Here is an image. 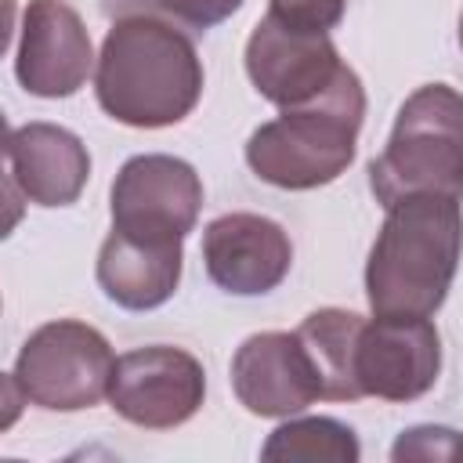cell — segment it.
I'll list each match as a JSON object with an SVG mask.
<instances>
[{"label":"cell","instance_id":"cell-1","mask_svg":"<svg viewBox=\"0 0 463 463\" xmlns=\"http://www.w3.org/2000/svg\"><path fill=\"white\" fill-rule=\"evenodd\" d=\"M203 58L188 33L148 11L123 14L94 54V94L105 116L134 130H163L203 98Z\"/></svg>","mask_w":463,"mask_h":463},{"label":"cell","instance_id":"cell-2","mask_svg":"<svg viewBox=\"0 0 463 463\" xmlns=\"http://www.w3.org/2000/svg\"><path fill=\"white\" fill-rule=\"evenodd\" d=\"M459 264V195H409L383 210L365 260L373 315L430 318Z\"/></svg>","mask_w":463,"mask_h":463},{"label":"cell","instance_id":"cell-3","mask_svg":"<svg viewBox=\"0 0 463 463\" xmlns=\"http://www.w3.org/2000/svg\"><path fill=\"white\" fill-rule=\"evenodd\" d=\"M365 119V87L351 65L311 101L282 109L246 141V166L282 192H311L333 184L358 156Z\"/></svg>","mask_w":463,"mask_h":463},{"label":"cell","instance_id":"cell-4","mask_svg":"<svg viewBox=\"0 0 463 463\" xmlns=\"http://www.w3.org/2000/svg\"><path fill=\"white\" fill-rule=\"evenodd\" d=\"M369 192L383 210L409 195L463 192V101L452 83H423L402 101L383 152L369 163Z\"/></svg>","mask_w":463,"mask_h":463},{"label":"cell","instance_id":"cell-5","mask_svg":"<svg viewBox=\"0 0 463 463\" xmlns=\"http://www.w3.org/2000/svg\"><path fill=\"white\" fill-rule=\"evenodd\" d=\"M116 351L109 336L76 318H54L29 333L14 358V380L29 405L47 412L94 409L109 394Z\"/></svg>","mask_w":463,"mask_h":463},{"label":"cell","instance_id":"cell-6","mask_svg":"<svg viewBox=\"0 0 463 463\" xmlns=\"http://www.w3.org/2000/svg\"><path fill=\"white\" fill-rule=\"evenodd\" d=\"M203 210V181L181 156L141 152L130 156L112 188L109 213L112 228L156 242H184Z\"/></svg>","mask_w":463,"mask_h":463},{"label":"cell","instance_id":"cell-7","mask_svg":"<svg viewBox=\"0 0 463 463\" xmlns=\"http://www.w3.org/2000/svg\"><path fill=\"white\" fill-rule=\"evenodd\" d=\"M105 398L134 427L174 430L203 409L206 369L192 351L174 344L134 347L116 358Z\"/></svg>","mask_w":463,"mask_h":463},{"label":"cell","instance_id":"cell-8","mask_svg":"<svg viewBox=\"0 0 463 463\" xmlns=\"http://www.w3.org/2000/svg\"><path fill=\"white\" fill-rule=\"evenodd\" d=\"M441 373V333L430 318L373 315L362 318L351 376L358 398L380 402H416L434 391Z\"/></svg>","mask_w":463,"mask_h":463},{"label":"cell","instance_id":"cell-9","mask_svg":"<svg viewBox=\"0 0 463 463\" xmlns=\"http://www.w3.org/2000/svg\"><path fill=\"white\" fill-rule=\"evenodd\" d=\"M14 80L33 98H72L94 76V43L80 11L65 0H29L22 11Z\"/></svg>","mask_w":463,"mask_h":463},{"label":"cell","instance_id":"cell-10","mask_svg":"<svg viewBox=\"0 0 463 463\" xmlns=\"http://www.w3.org/2000/svg\"><path fill=\"white\" fill-rule=\"evenodd\" d=\"M246 76L260 98L279 109L318 98L344 69L329 33H300L264 14L246 40Z\"/></svg>","mask_w":463,"mask_h":463},{"label":"cell","instance_id":"cell-11","mask_svg":"<svg viewBox=\"0 0 463 463\" xmlns=\"http://www.w3.org/2000/svg\"><path fill=\"white\" fill-rule=\"evenodd\" d=\"M203 264L217 289L232 297H264L293 268L286 228L260 213H221L203 228Z\"/></svg>","mask_w":463,"mask_h":463},{"label":"cell","instance_id":"cell-12","mask_svg":"<svg viewBox=\"0 0 463 463\" xmlns=\"http://www.w3.org/2000/svg\"><path fill=\"white\" fill-rule=\"evenodd\" d=\"M232 391L246 412L264 420H286L322 402L318 376L300 336L282 329L253 333L235 347Z\"/></svg>","mask_w":463,"mask_h":463},{"label":"cell","instance_id":"cell-13","mask_svg":"<svg viewBox=\"0 0 463 463\" xmlns=\"http://www.w3.org/2000/svg\"><path fill=\"white\" fill-rule=\"evenodd\" d=\"M11 177L36 206H72L90 181V152L69 127L33 119L11 130Z\"/></svg>","mask_w":463,"mask_h":463},{"label":"cell","instance_id":"cell-14","mask_svg":"<svg viewBox=\"0 0 463 463\" xmlns=\"http://www.w3.org/2000/svg\"><path fill=\"white\" fill-rule=\"evenodd\" d=\"M184 242H156L123 232H109L98 250V286L123 311L163 307L181 282Z\"/></svg>","mask_w":463,"mask_h":463},{"label":"cell","instance_id":"cell-15","mask_svg":"<svg viewBox=\"0 0 463 463\" xmlns=\"http://www.w3.org/2000/svg\"><path fill=\"white\" fill-rule=\"evenodd\" d=\"M365 315L347 307H318L293 333L300 336L311 369L318 376V394L326 402H358V387L351 376V351Z\"/></svg>","mask_w":463,"mask_h":463},{"label":"cell","instance_id":"cell-16","mask_svg":"<svg viewBox=\"0 0 463 463\" xmlns=\"http://www.w3.org/2000/svg\"><path fill=\"white\" fill-rule=\"evenodd\" d=\"M358 434L333 416H286L260 445V459L271 463H358Z\"/></svg>","mask_w":463,"mask_h":463},{"label":"cell","instance_id":"cell-17","mask_svg":"<svg viewBox=\"0 0 463 463\" xmlns=\"http://www.w3.org/2000/svg\"><path fill=\"white\" fill-rule=\"evenodd\" d=\"M347 0H268V14L300 33H329L340 25Z\"/></svg>","mask_w":463,"mask_h":463},{"label":"cell","instance_id":"cell-18","mask_svg":"<svg viewBox=\"0 0 463 463\" xmlns=\"http://www.w3.org/2000/svg\"><path fill=\"white\" fill-rule=\"evenodd\" d=\"M452 449H456V430L452 427L423 423V427H409V430L398 434V441L391 449V459L394 463H405V459L430 463V459H449Z\"/></svg>","mask_w":463,"mask_h":463},{"label":"cell","instance_id":"cell-19","mask_svg":"<svg viewBox=\"0 0 463 463\" xmlns=\"http://www.w3.org/2000/svg\"><path fill=\"white\" fill-rule=\"evenodd\" d=\"M246 0H152V7L166 11L174 22L192 25V29H213L228 22Z\"/></svg>","mask_w":463,"mask_h":463},{"label":"cell","instance_id":"cell-20","mask_svg":"<svg viewBox=\"0 0 463 463\" xmlns=\"http://www.w3.org/2000/svg\"><path fill=\"white\" fill-rule=\"evenodd\" d=\"M22 217H25V195L18 192L14 177L0 174V242L11 239V232L22 224Z\"/></svg>","mask_w":463,"mask_h":463},{"label":"cell","instance_id":"cell-21","mask_svg":"<svg viewBox=\"0 0 463 463\" xmlns=\"http://www.w3.org/2000/svg\"><path fill=\"white\" fill-rule=\"evenodd\" d=\"M22 409H25V394L14 380V373H0V434L11 430L18 420H22Z\"/></svg>","mask_w":463,"mask_h":463},{"label":"cell","instance_id":"cell-22","mask_svg":"<svg viewBox=\"0 0 463 463\" xmlns=\"http://www.w3.org/2000/svg\"><path fill=\"white\" fill-rule=\"evenodd\" d=\"M14 22H18V0H0V58H4L7 47H11Z\"/></svg>","mask_w":463,"mask_h":463},{"label":"cell","instance_id":"cell-23","mask_svg":"<svg viewBox=\"0 0 463 463\" xmlns=\"http://www.w3.org/2000/svg\"><path fill=\"white\" fill-rule=\"evenodd\" d=\"M152 0H145V7H148ZM101 11L109 14V18H123V14H141V0H101Z\"/></svg>","mask_w":463,"mask_h":463},{"label":"cell","instance_id":"cell-24","mask_svg":"<svg viewBox=\"0 0 463 463\" xmlns=\"http://www.w3.org/2000/svg\"><path fill=\"white\" fill-rule=\"evenodd\" d=\"M7 145H11V127H7V116L0 109V159L7 156Z\"/></svg>","mask_w":463,"mask_h":463},{"label":"cell","instance_id":"cell-25","mask_svg":"<svg viewBox=\"0 0 463 463\" xmlns=\"http://www.w3.org/2000/svg\"><path fill=\"white\" fill-rule=\"evenodd\" d=\"M0 307H4V304H0Z\"/></svg>","mask_w":463,"mask_h":463}]
</instances>
